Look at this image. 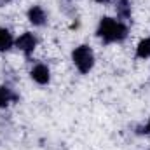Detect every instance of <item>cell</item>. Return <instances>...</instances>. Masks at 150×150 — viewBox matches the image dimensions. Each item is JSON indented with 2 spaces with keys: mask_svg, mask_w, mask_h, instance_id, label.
Returning <instances> with one entry per match:
<instances>
[{
  "mask_svg": "<svg viewBox=\"0 0 150 150\" xmlns=\"http://www.w3.org/2000/svg\"><path fill=\"white\" fill-rule=\"evenodd\" d=\"M0 2H11V0H0Z\"/></svg>",
  "mask_w": 150,
  "mask_h": 150,
  "instance_id": "obj_12",
  "label": "cell"
},
{
  "mask_svg": "<svg viewBox=\"0 0 150 150\" xmlns=\"http://www.w3.org/2000/svg\"><path fill=\"white\" fill-rule=\"evenodd\" d=\"M143 133H147V134H150V119H149V122H147V126L143 127Z\"/></svg>",
  "mask_w": 150,
  "mask_h": 150,
  "instance_id": "obj_10",
  "label": "cell"
},
{
  "mask_svg": "<svg viewBox=\"0 0 150 150\" xmlns=\"http://www.w3.org/2000/svg\"><path fill=\"white\" fill-rule=\"evenodd\" d=\"M136 58L138 59H147V58H150V37L140 40V44L136 47Z\"/></svg>",
  "mask_w": 150,
  "mask_h": 150,
  "instance_id": "obj_9",
  "label": "cell"
},
{
  "mask_svg": "<svg viewBox=\"0 0 150 150\" xmlns=\"http://www.w3.org/2000/svg\"><path fill=\"white\" fill-rule=\"evenodd\" d=\"M14 45L26 56V58H30V54L35 51V47H37V38L33 33H30V32H25L23 35H19V37L14 40Z\"/></svg>",
  "mask_w": 150,
  "mask_h": 150,
  "instance_id": "obj_3",
  "label": "cell"
},
{
  "mask_svg": "<svg viewBox=\"0 0 150 150\" xmlns=\"http://www.w3.org/2000/svg\"><path fill=\"white\" fill-rule=\"evenodd\" d=\"M19 96L7 86H0V108H5L9 103H16Z\"/></svg>",
  "mask_w": 150,
  "mask_h": 150,
  "instance_id": "obj_7",
  "label": "cell"
},
{
  "mask_svg": "<svg viewBox=\"0 0 150 150\" xmlns=\"http://www.w3.org/2000/svg\"><path fill=\"white\" fill-rule=\"evenodd\" d=\"M26 16H28V21H30L33 26H44V25L47 23V14H45V11H44L40 5H32V7L28 9Z\"/></svg>",
  "mask_w": 150,
  "mask_h": 150,
  "instance_id": "obj_4",
  "label": "cell"
},
{
  "mask_svg": "<svg viewBox=\"0 0 150 150\" xmlns=\"http://www.w3.org/2000/svg\"><path fill=\"white\" fill-rule=\"evenodd\" d=\"M115 12L119 21H127L131 19V12H133V4L131 0H115Z\"/></svg>",
  "mask_w": 150,
  "mask_h": 150,
  "instance_id": "obj_6",
  "label": "cell"
},
{
  "mask_svg": "<svg viewBox=\"0 0 150 150\" xmlns=\"http://www.w3.org/2000/svg\"><path fill=\"white\" fill-rule=\"evenodd\" d=\"M129 35V28L113 18H101L100 25L96 28V37L100 38L103 44H113V42H124Z\"/></svg>",
  "mask_w": 150,
  "mask_h": 150,
  "instance_id": "obj_1",
  "label": "cell"
},
{
  "mask_svg": "<svg viewBox=\"0 0 150 150\" xmlns=\"http://www.w3.org/2000/svg\"><path fill=\"white\" fill-rule=\"evenodd\" d=\"M72 61L80 74H89L94 67V52L89 45H79L72 52Z\"/></svg>",
  "mask_w": 150,
  "mask_h": 150,
  "instance_id": "obj_2",
  "label": "cell"
},
{
  "mask_svg": "<svg viewBox=\"0 0 150 150\" xmlns=\"http://www.w3.org/2000/svg\"><path fill=\"white\" fill-rule=\"evenodd\" d=\"M30 77H32L37 84L45 86V84H49V80H51V72H49V68H47L44 63H38V65H35V67L32 68Z\"/></svg>",
  "mask_w": 150,
  "mask_h": 150,
  "instance_id": "obj_5",
  "label": "cell"
},
{
  "mask_svg": "<svg viewBox=\"0 0 150 150\" xmlns=\"http://www.w3.org/2000/svg\"><path fill=\"white\" fill-rule=\"evenodd\" d=\"M12 45H14V37H12V33H11L9 30H5V28L0 26V52L9 51Z\"/></svg>",
  "mask_w": 150,
  "mask_h": 150,
  "instance_id": "obj_8",
  "label": "cell"
},
{
  "mask_svg": "<svg viewBox=\"0 0 150 150\" xmlns=\"http://www.w3.org/2000/svg\"><path fill=\"white\" fill-rule=\"evenodd\" d=\"M96 2H98V4H108L110 0H96Z\"/></svg>",
  "mask_w": 150,
  "mask_h": 150,
  "instance_id": "obj_11",
  "label": "cell"
}]
</instances>
